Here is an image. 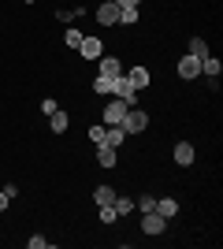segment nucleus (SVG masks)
I'll return each instance as SVG.
<instances>
[{
	"label": "nucleus",
	"mask_w": 223,
	"mask_h": 249,
	"mask_svg": "<svg viewBox=\"0 0 223 249\" xmlns=\"http://www.w3.org/2000/svg\"><path fill=\"white\" fill-rule=\"evenodd\" d=\"M119 126H123L127 134H141V130L149 126V112L134 104V108H127V115H123V123H119Z\"/></svg>",
	"instance_id": "nucleus-1"
},
{
	"label": "nucleus",
	"mask_w": 223,
	"mask_h": 249,
	"mask_svg": "<svg viewBox=\"0 0 223 249\" xmlns=\"http://www.w3.org/2000/svg\"><path fill=\"white\" fill-rule=\"evenodd\" d=\"M130 104L123 101V97H112V101L104 104V112H101V119H104V126H119L123 123V115H127Z\"/></svg>",
	"instance_id": "nucleus-2"
},
{
	"label": "nucleus",
	"mask_w": 223,
	"mask_h": 249,
	"mask_svg": "<svg viewBox=\"0 0 223 249\" xmlns=\"http://www.w3.org/2000/svg\"><path fill=\"white\" fill-rule=\"evenodd\" d=\"M175 74H179L182 82H193V78H201V60L186 52V56H182V60L175 63Z\"/></svg>",
	"instance_id": "nucleus-3"
},
{
	"label": "nucleus",
	"mask_w": 223,
	"mask_h": 249,
	"mask_svg": "<svg viewBox=\"0 0 223 249\" xmlns=\"http://www.w3.org/2000/svg\"><path fill=\"white\" fill-rule=\"evenodd\" d=\"M164 231H168V219L160 216L156 208H153V212H145V216H141V234H149V238H160Z\"/></svg>",
	"instance_id": "nucleus-4"
},
{
	"label": "nucleus",
	"mask_w": 223,
	"mask_h": 249,
	"mask_svg": "<svg viewBox=\"0 0 223 249\" xmlns=\"http://www.w3.org/2000/svg\"><path fill=\"white\" fill-rule=\"evenodd\" d=\"M78 56H82V60H101V56H104V41H101V37H97V34H86L82 37V45H78Z\"/></svg>",
	"instance_id": "nucleus-5"
},
{
	"label": "nucleus",
	"mask_w": 223,
	"mask_h": 249,
	"mask_svg": "<svg viewBox=\"0 0 223 249\" xmlns=\"http://www.w3.org/2000/svg\"><path fill=\"white\" fill-rule=\"evenodd\" d=\"M127 71V67H123V60H119V56H101V60H97V74H101V78H119V74Z\"/></svg>",
	"instance_id": "nucleus-6"
},
{
	"label": "nucleus",
	"mask_w": 223,
	"mask_h": 249,
	"mask_svg": "<svg viewBox=\"0 0 223 249\" xmlns=\"http://www.w3.org/2000/svg\"><path fill=\"white\" fill-rule=\"evenodd\" d=\"M127 82L134 86V89H149V82H153V71H149L145 63H134V67H127Z\"/></svg>",
	"instance_id": "nucleus-7"
},
{
	"label": "nucleus",
	"mask_w": 223,
	"mask_h": 249,
	"mask_svg": "<svg viewBox=\"0 0 223 249\" xmlns=\"http://www.w3.org/2000/svg\"><path fill=\"white\" fill-rule=\"evenodd\" d=\"M97 22H101V26H116L119 22V4L116 0H101V4H97Z\"/></svg>",
	"instance_id": "nucleus-8"
},
{
	"label": "nucleus",
	"mask_w": 223,
	"mask_h": 249,
	"mask_svg": "<svg viewBox=\"0 0 223 249\" xmlns=\"http://www.w3.org/2000/svg\"><path fill=\"white\" fill-rule=\"evenodd\" d=\"M119 164V153L112 145H97V167H104V171H112V167Z\"/></svg>",
	"instance_id": "nucleus-9"
},
{
	"label": "nucleus",
	"mask_w": 223,
	"mask_h": 249,
	"mask_svg": "<svg viewBox=\"0 0 223 249\" xmlns=\"http://www.w3.org/2000/svg\"><path fill=\"white\" fill-rule=\"evenodd\" d=\"M171 156H175V164H179V167H190V164H193V156H197V153H193V145H190V142H179Z\"/></svg>",
	"instance_id": "nucleus-10"
},
{
	"label": "nucleus",
	"mask_w": 223,
	"mask_h": 249,
	"mask_svg": "<svg viewBox=\"0 0 223 249\" xmlns=\"http://www.w3.org/2000/svg\"><path fill=\"white\" fill-rule=\"evenodd\" d=\"M49 126H52V134H67V126H71V115H67L64 108H56V112L49 115Z\"/></svg>",
	"instance_id": "nucleus-11"
},
{
	"label": "nucleus",
	"mask_w": 223,
	"mask_h": 249,
	"mask_svg": "<svg viewBox=\"0 0 223 249\" xmlns=\"http://www.w3.org/2000/svg\"><path fill=\"white\" fill-rule=\"evenodd\" d=\"M220 71H223V60H216V56H205V60H201V74L208 78V82H216Z\"/></svg>",
	"instance_id": "nucleus-12"
},
{
	"label": "nucleus",
	"mask_w": 223,
	"mask_h": 249,
	"mask_svg": "<svg viewBox=\"0 0 223 249\" xmlns=\"http://www.w3.org/2000/svg\"><path fill=\"white\" fill-rule=\"evenodd\" d=\"M156 212L164 219H175V216H179V201H175V197H160L156 201Z\"/></svg>",
	"instance_id": "nucleus-13"
},
{
	"label": "nucleus",
	"mask_w": 223,
	"mask_h": 249,
	"mask_svg": "<svg viewBox=\"0 0 223 249\" xmlns=\"http://www.w3.org/2000/svg\"><path fill=\"white\" fill-rule=\"evenodd\" d=\"M104 145H112V149L127 145V130H123V126H108V134H104Z\"/></svg>",
	"instance_id": "nucleus-14"
},
{
	"label": "nucleus",
	"mask_w": 223,
	"mask_h": 249,
	"mask_svg": "<svg viewBox=\"0 0 223 249\" xmlns=\"http://www.w3.org/2000/svg\"><path fill=\"white\" fill-rule=\"evenodd\" d=\"M112 201H116V190H112V186H97V190H93V205H97V208L112 205Z\"/></svg>",
	"instance_id": "nucleus-15"
},
{
	"label": "nucleus",
	"mask_w": 223,
	"mask_h": 249,
	"mask_svg": "<svg viewBox=\"0 0 223 249\" xmlns=\"http://www.w3.org/2000/svg\"><path fill=\"white\" fill-rule=\"evenodd\" d=\"M112 208H116V216H130V212H134V197H127V194H116Z\"/></svg>",
	"instance_id": "nucleus-16"
},
{
	"label": "nucleus",
	"mask_w": 223,
	"mask_h": 249,
	"mask_svg": "<svg viewBox=\"0 0 223 249\" xmlns=\"http://www.w3.org/2000/svg\"><path fill=\"white\" fill-rule=\"evenodd\" d=\"M190 56H197V60H205V56H212L208 41H205V37H190Z\"/></svg>",
	"instance_id": "nucleus-17"
},
{
	"label": "nucleus",
	"mask_w": 223,
	"mask_h": 249,
	"mask_svg": "<svg viewBox=\"0 0 223 249\" xmlns=\"http://www.w3.org/2000/svg\"><path fill=\"white\" fill-rule=\"evenodd\" d=\"M138 19H141L138 8H119V22L116 26H138Z\"/></svg>",
	"instance_id": "nucleus-18"
},
{
	"label": "nucleus",
	"mask_w": 223,
	"mask_h": 249,
	"mask_svg": "<svg viewBox=\"0 0 223 249\" xmlns=\"http://www.w3.org/2000/svg\"><path fill=\"white\" fill-rule=\"evenodd\" d=\"M97 219H101V223H104V227H112V223H116V208H112V205H104V208H97Z\"/></svg>",
	"instance_id": "nucleus-19"
},
{
	"label": "nucleus",
	"mask_w": 223,
	"mask_h": 249,
	"mask_svg": "<svg viewBox=\"0 0 223 249\" xmlns=\"http://www.w3.org/2000/svg\"><path fill=\"white\" fill-rule=\"evenodd\" d=\"M104 134H108L104 123H93V126H89V142H93V145H104Z\"/></svg>",
	"instance_id": "nucleus-20"
},
{
	"label": "nucleus",
	"mask_w": 223,
	"mask_h": 249,
	"mask_svg": "<svg viewBox=\"0 0 223 249\" xmlns=\"http://www.w3.org/2000/svg\"><path fill=\"white\" fill-rule=\"evenodd\" d=\"M82 37H86L82 30H64V45H67V49H78V45H82Z\"/></svg>",
	"instance_id": "nucleus-21"
},
{
	"label": "nucleus",
	"mask_w": 223,
	"mask_h": 249,
	"mask_svg": "<svg viewBox=\"0 0 223 249\" xmlns=\"http://www.w3.org/2000/svg\"><path fill=\"white\" fill-rule=\"evenodd\" d=\"M93 89H97V97H108V93H112V78H101V74H97Z\"/></svg>",
	"instance_id": "nucleus-22"
},
{
	"label": "nucleus",
	"mask_w": 223,
	"mask_h": 249,
	"mask_svg": "<svg viewBox=\"0 0 223 249\" xmlns=\"http://www.w3.org/2000/svg\"><path fill=\"white\" fill-rule=\"evenodd\" d=\"M134 208H141V212H153V208H156V197H153V194H141V197L134 201Z\"/></svg>",
	"instance_id": "nucleus-23"
},
{
	"label": "nucleus",
	"mask_w": 223,
	"mask_h": 249,
	"mask_svg": "<svg viewBox=\"0 0 223 249\" xmlns=\"http://www.w3.org/2000/svg\"><path fill=\"white\" fill-rule=\"evenodd\" d=\"M26 246H30V249H49L52 242L45 238V234H34V238H26Z\"/></svg>",
	"instance_id": "nucleus-24"
},
{
	"label": "nucleus",
	"mask_w": 223,
	"mask_h": 249,
	"mask_svg": "<svg viewBox=\"0 0 223 249\" xmlns=\"http://www.w3.org/2000/svg\"><path fill=\"white\" fill-rule=\"evenodd\" d=\"M56 108H60V104H56V101H52V97H45V101H41V112H45V115H52V112H56Z\"/></svg>",
	"instance_id": "nucleus-25"
},
{
	"label": "nucleus",
	"mask_w": 223,
	"mask_h": 249,
	"mask_svg": "<svg viewBox=\"0 0 223 249\" xmlns=\"http://www.w3.org/2000/svg\"><path fill=\"white\" fill-rule=\"evenodd\" d=\"M116 4H119V8H138L141 0H116Z\"/></svg>",
	"instance_id": "nucleus-26"
},
{
	"label": "nucleus",
	"mask_w": 223,
	"mask_h": 249,
	"mask_svg": "<svg viewBox=\"0 0 223 249\" xmlns=\"http://www.w3.org/2000/svg\"><path fill=\"white\" fill-rule=\"evenodd\" d=\"M8 201H11V197L4 194V190H0V212H8Z\"/></svg>",
	"instance_id": "nucleus-27"
}]
</instances>
